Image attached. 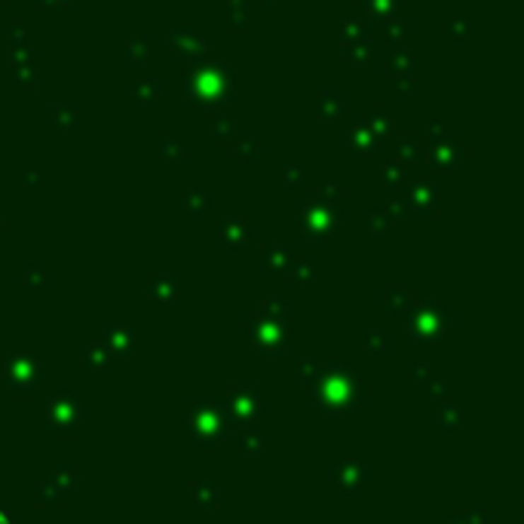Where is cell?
<instances>
[{"label": "cell", "instance_id": "6da1fadb", "mask_svg": "<svg viewBox=\"0 0 524 524\" xmlns=\"http://www.w3.org/2000/svg\"><path fill=\"white\" fill-rule=\"evenodd\" d=\"M0 524H9V518H6V515H4V512H0Z\"/></svg>", "mask_w": 524, "mask_h": 524}]
</instances>
